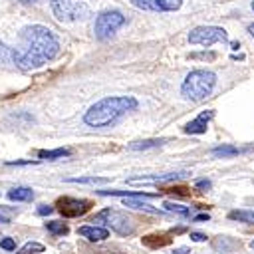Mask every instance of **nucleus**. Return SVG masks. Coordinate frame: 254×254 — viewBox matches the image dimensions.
<instances>
[{"label": "nucleus", "instance_id": "nucleus-1", "mask_svg": "<svg viewBox=\"0 0 254 254\" xmlns=\"http://www.w3.org/2000/svg\"><path fill=\"white\" fill-rule=\"evenodd\" d=\"M20 40L24 42V50H16V67L20 69H36L42 67L48 60H54L60 54V42L56 34L42 26V24H32L22 28Z\"/></svg>", "mask_w": 254, "mask_h": 254}, {"label": "nucleus", "instance_id": "nucleus-2", "mask_svg": "<svg viewBox=\"0 0 254 254\" xmlns=\"http://www.w3.org/2000/svg\"><path fill=\"white\" fill-rule=\"evenodd\" d=\"M137 99L133 95H109L99 99L97 103H93L85 115L83 121L89 127H107L111 123H115L119 117H123L127 111L137 109Z\"/></svg>", "mask_w": 254, "mask_h": 254}, {"label": "nucleus", "instance_id": "nucleus-3", "mask_svg": "<svg viewBox=\"0 0 254 254\" xmlns=\"http://www.w3.org/2000/svg\"><path fill=\"white\" fill-rule=\"evenodd\" d=\"M214 83H216V75L212 71L194 69L185 77L181 85V95L190 101H202L206 95H210V91L214 89Z\"/></svg>", "mask_w": 254, "mask_h": 254}, {"label": "nucleus", "instance_id": "nucleus-4", "mask_svg": "<svg viewBox=\"0 0 254 254\" xmlns=\"http://www.w3.org/2000/svg\"><path fill=\"white\" fill-rule=\"evenodd\" d=\"M93 224H105L107 228H111L113 232L121 234V236H127L133 232L135 224H133V218L127 216L125 212L121 210H115V208H103L101 212H97L91 220Z\"/></svg>", "mask_w": 254, "mask_h": 254}, {"label": "nucleus", "instance_id": "nucleus-5", "mask_svg": "<svg viewBox=\"0 0 254 254\" xmlns=\"http://www.w3.org/2000/svg\"><path fill=\"white\" fill-rule=\"evenodd\" d=\"M50 6L60 22H75V20H85L89 16V8L85 0H50Z\"/></svg>", "mask_w": 254, "mask_h": 254}, {"label": "nucleus", "instance_id": "nucleus-6", "mask_svg": "<svg viewBox=\"0 0 254 254\" xmlns=\"http://www.w3.org/2000/svg\"><path fill=\"white\" fill-rule=\"evenodd\" d=\"M125 22H127V18H125L123 12H119V10H105V12L97 14L95 24H93L95 38L101 40V42L109 40Z\"/></svg>", "mask_w": 254, "mask_h": 254}, {"label": "nucleus", "instance_id": "nucleus-7", "mask_svg": "<svg viewBox=\"0 0 254 254\" xmlns=\"http://www.w3.org/2000/svg\"><path fill=\"white\" fill-rule=\"evenodd\" d=\"M228 34L220 26H196L189 32V42L198 46H212L216 42H226Z\"/></svg>", "mask_w": 254, "mask_h": 254}, {"label": "nucleus", "instance_id": "nucleus-8", "mask_svg": "<svg viewBox=\"0 0 254 254\" xmlns=\"http://www.w3.org/2000/svg\"><path fill=\"white\" fill-rule=\"evenodd\" d=\"M58 210L62 216L65 218H77V216H83L89 208H91V202L85 200V198H73V196H60L58 202H56Z\"/></svg>", "mask_w": 254, "mask_h": 254}, {"label": "nucleus", "instance_id": "nucleus-9", "mask_svg": "<svg viewBox=\"0 0 254 254\" xmlns=\"http://www.w3.org/2000/svg\"><path fill=\"white\" fill-rule=\"evenodd\" d=\"M131 4L149 12H175L183 6V0H131Z\"/></svg>", "mask_w": 254, "mask_h": 254}, {"label": "nucleus", "instance_id": "nucleus-10", "mask_svg": "<svg viewBox=\"0 0 254 254\" xmlns=\"http://www.w3.org/2000/svg\"><path fill=\"white\" fill-rule=\"evenodd\" d=\"M187 173H167V175H155V177H135L127 179L129 185H159V183H169V181H179Z\"/></svg>", "mask_w": 254, "mask_h": 254}, {"label": "nucleus", "instance_id": "nucleus-11", "mask_svg": "<svg viewBox=\"0 0 254 254\" xmlns=\"http://www.w3.org/2000/svg\"><path fill=\"white\" fill-rule=\"evenodd\" d=\"M77 234L87 238L89 242H101V240L109 238V228L99 226V224H85V226L77 228Z\"/></svg>", "mask_w": 254, "mask_h": 254}, {"label": "nucleus", "instance_id": "nucleus-12", "mask_svg": "<svg viewBox=\"0 0 254 254\" xmlns=\"http://www.w3.org/2000/svg\"><path fill=\"white\" fill-rule=\"evenodd\" d=\"M212 111H202L196 119H192L190 123H187L185 125V133H190V135H200V133H204L206 131V127H208V121L212 119Z\"/></svg>", "mask_w": 254, "mask_h": 254}, {"label": "nucleus", "instance_id": "nucleus-13", "mask_svg": "<svg viewBox=\"0 0 254 254\" xmlns=\"http://www.w3.org/2000/svg\"><path fill=\"white\" fill-rule=\"evenodd\" d=\"M103 196H121V198H153L159 194L153 192H143V190H117V189H105V190H97Z\"/></svg>", "mask_w": 254, "mask_h": 254}, {"label": "nucleus", "instance_id": "nucleus-14", "mask_svg": "<svg viewBox=\"0 0 254 254\" xmlns=\"http://www.w3.org/2000/svg\"><path fill=\"white\" fill-rule=\"evenodd\" d=\"M8 198L10 200H16V202H28L34 198V190L28 189V187H14L8 190Z\"/></svg>", "mask_w": 254, "mask_h": 254}, {"label": "nucleus", "instance_id": "nucleus-15", "mask_svg": "<svg viewBox=\"0 0 254 254\" xmlns=\"http://www.w3.org/2000/svg\"><path fill=\"white\" fill-rule=\"evenodd\" d=\"M125 206L129 208H135V210H143V212H149V214H163V210H159L157 206L149 204V202H143V200H135V198H123Z\"/></svg>", "mask_w": 254, "mask_h": 254}, {"label": "nucleus", "instance_id": "nucleus-16", "mask_svg": "<svg viewBox=\"0 0 254 254\" xmlns=\"http://www.w3.org/2000/svg\"><path fill=\"white\" fill-rule=\"evenodd\" d=\"M244 151H248L246 147L242 149V147H234V145H220V147H214L210 153L214 155V157H222V159H226V157H234V155H240V153H244Z\"/></svg>", "mask_w": 254, "mask_h": 254}, {"label": "nucleus", "instance_id": "nucleus-17", "mask_svg": "<svg viewBox=\"0 0 254 254\" xmlns=\"http://www.w3.org/2000/svg\"><path fill=\"white\" fill-rule=\"evenodd\" d=\"M141 242L145 246H149V248H163V246H167L171 242V238L167 234H149V236H143Z\"/></svg>", "mask_w": 254, "mask_h": 254}, {"label": "nucleus", "instance_id": "nucleus-18", "mask_svg": "<svg viewBox=\"0 0 254 254\" xmlns=\"http://www.w3.org/2000/svg\"><path fill=\"white\" fill-rule=\"evenodd\" d=\"M71 155V151L69 149H52V151H46V149H42V151H38V157L40 159H46V161H56V159H64V157H69Z\"/></svg>", "mask_w": 254, "mask_h": 254}, {"label": "nucleus", "instance_id": "nucleus-19", "mask_svg": "<svg viewBox=\"0 0 254 254\" xmlns=\"http://www.w3.org/2000/svg\"><path fill=\"white\" fill-rule=\"evenodd\" d=\"M228 218L238 220V222H246V224H254V210H230Z\"/></svg>", "mask_w": 254, "mask_h": 254}, {"label": "nucleus", "instance_id": "nucleus-20", "mask_svg": "<svg viewBox=\"0 0 254 254\" xmlns=\"http://www.w3.org/2000/svg\"><path fill=\"white\" fill-rule=\"evenodd\" d=\"M165 141L163 139H145V141H135L129 145L131 151H145V149H153V147H159L163 145Z\"/></svg>", "mask_w": 254, "mask_h": 254}, {"label": "nucleus", "instance_id": "nucleus-21", "mask_svg": "<svg viewBox=\"0 0 254 254\" xmlns=\"http://www.w3.org/2000/svg\"><path fill=\"white\" fill-rule=\"evenodd\" d=\"M0 64H16V50L0 42Z\"/></svg>", "mask_w": 254, "mask_h": 254}, {"label": "nucleus", "instance_id": "nucleus-22", "mask_svg": "<svg viewBox=\"0 0 254 254\" xmlns=\"http://www.w3.org/2000/svg\"><path fill=\"white\" fill-rule=\"evenodd\" d=\"M163 206H165L167 212H173V214H179V216H189V214H190V208L185 206V204H179V202H171V200H167Z\"/></svg>", "mask_w": 254, "mask_h": 254}, {"label": "nucleus", "instance_id": "nucleus-23", "mask_svg": "<svg viewBox=\"0 0 254 254\" xmlns=\"http://www.w3.org/2000/svg\"><path fill=\"white\" fill-rule=\"evenodd\" d=\"M67 183H79V185H103L109 183L107 177H75V179H67Z\"/></svg>", "mask_w": 254, "mask_h": 254}, {"label": "nucleus", "instance_id": "nucleus-24", "mask_svg": "<svg viewBox=\"0 0 254 254\" xmlns=\"http://www.w3.org/2000/svg\"><path fill=\"white\" fill-rule=\"evenodd\" d=\"M46 230L48 232H52V234H56V236H64V234H67V224H64V222H58V220H50V222H46Z\"/></svg>", "mask_w": 254, "mask_h": 254}, {"label": "nucleus", "instance_id": "nucleus-25", "mask_svg": "<svg viewBox=\"0 0 254 254\" xmlns=\"http://www.w3.org/2000/svg\"><path fill=\"white\" fill-rule=\"evenodd\" d=\"M40 252H44V244H40V242H26L16 254H40Z\"/></svg>", "mask_w": 254, "mask_h": 254}, {"label": "nucleus", "instance_id": "nucleus-26", "mask_svg": "<svg viewBox=\"0 0 254 254\" xmlns=\"http://www.w3.org/2000/svg\"><path fill=\"white\" fill-rule=\"evenodd\" d=\"M212 244H214V248H222V250H230V248L238 246L236 242H228L226 238H218V240H214Z\"/></svg>", "mask_w": 254, "mask_h": 254}, {"label": "nucleus", "instance_id": "nucleus-27", "mask_svg": "<svg viewBox=\"0 0 254 254\" xmlns=\"http://www.w3.org/2000/svg\"><path fill=\"white\" fill-rule=\"evenodd\" d=\"M0 248L2 250H14L16 248V240L14 238H2L0 240Z\"/></svg>", "mask_w": 254, "mask_h": 254}, {"label": "nucleus", "instance_id": "nucleus-28", "mask_svg": "<svg viewBox=\"0 0 254 254\" xmlns=\"http://www.w3.org/2000/svg\"><path fill=\"white\" fill-rule=\"evenodd\" d=\"M194 187H196L198 190H208V189L212 187V183H210L208 179H200V181H196V183H194Z\"/></svg>", "mask_w": 254, "mask_h": 254}, {"label": "nucleus", "instance_id": "nucleus-29", "mask_svg": "<svg viewBox=\"0 0 254 254\" xmlns=\"http://www.w3.org/2000/svg\"><path fill=\"white\" fill-rule=\"evenodd\" d=\"M36 212H38L40 216H48V214H52V212H54V206H50V204H40Z\"/></svg>", "mask_w": 254, "mask_h": 254}, {"label": "nucleus", "instance_id": "nucleus-30", "mask_svg": "<svg viewBox=\"0 0 254 254\" xmlns=\"http://www.w3.org/2000/svg\"><path fill=\"white\" fill-rule=\"evenodd\" d=\"M190 240H194V242H204V240H206V234H202V232H190Z\"/></svg>", "mask_w": 254, "mask_h": 254}, {"label": "nucleus", "instance_id": "nucleus-31", "mask_svg": "<svg viewBox=\"0 0 254 254\" xmlns=\"http://www.w3.org/2000/svg\"><path fill=\"white\" fill-rule=\"evenodd\" d=\"M38 161H8L6 165L8 167H14V165H36Z\"/></svg>", "mask_w": 254, "mask_h": 254}, {"label": "nucleus", "instance_id": "nucleus-32", "mask_svg": "<svg viewBox=\"0 0 254 254\" xmlns=\"http://www.w3.org/2000/svg\"><path fill=\"white\" fill-rule=\"evenodd\" d=\"M173 254H190V248L189 246H179L173 250Z\"/></svg>", "mask_w": 254, "mask_h": 254}, {"label": "nucleus", "instance_id": "nucleus-33", "mask_svg": "<svg viewBox=\"0 0 254 254\" xmlns=\"http://www.w3.org/2000/svg\"><path fill=\"white\" fill-rule=\"evenodd\" d=\"M192 220H194V222H208V220H210V216L204 212V214H198V216H194Z\"/></svg>", "mask_w": 254, "mask_h": 254}, {"label": "nucleus", "instance_id": "nucleus-34", "mask_svg": "<svg viewBox=\"0 0 254 254\" xmlns=\"http://www.w3.org/2000/svg\"><path fill=\"white\" fill-rule=\"evenodd\" d=\"M248 34L254 38V24H250V26H248Z\"/></svg>", "mask_w": 254, "mask_h": 254}, {"label": "nucleus", "instance_id": "nucleus-35", "mask_svg": "<svg viewBox=\"0 0 254 254\" xmlns=\"http://www.w3.org/2000/svg\"><path fill=\"white\" fill-rule=\"evenodd\" d=\"M230 46H232V50H238V48H240V44H238V42H232Z\"/></svg>", "mask_w": 254, "mask_h": 254}, {"label": "nucleus", "instance_id": "nucleus-36", "mask_svg": "<svg viewBox=\"0 0 254 254\" xmlns=\"http://www.w3.org/2000/svg\"><path fill=\"white\" fill-rule=\"evenodd\" d=\"M22 4H32V2H40V0H20Z\"/></svg>", "mask_w": 254, "mask_h": 254}, {"label": "nucleus", "instance_id": "nucleus-37", "mask_svg": "<svg viewBox=\"0 0 254 254\" xmlns=\"http://www.w3.org/2000/svg\"><path fill=\"white\" fill-rule=\"evenodd\" d=\"M250 248H254V240H250Z\"/></svg>", "mask_w": 254, "mask_h": 254}, {"label": "nucleus", "instance_id": "nucleus-38", "mask_svg": "<svg viewBox=\"0 0 254 254\" xmlns=\"http://www.w3.org/2000/svg\"><path fill=\"white\" fill-rule=\"evenodd\" d=\"M250 6H252V10H254V0H252V4H250Z\"/></svg>", "mask_w": 254, "mask_h": 254}]
</instances>
